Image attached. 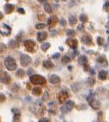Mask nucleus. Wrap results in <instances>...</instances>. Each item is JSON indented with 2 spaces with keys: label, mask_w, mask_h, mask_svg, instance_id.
I'll list each match as a JSON object with an SVG mask.
<instances>
[{
  "label": "nucleus",
  "mask_w": 109,
  "mask_h": 122,
  "mask_svg": "<svg viewBox=\"0 0 109 122\" xmlns=\"http://www.w3.org/2000/svg\"><path fill=\"white\" fill-rule=\"evenodd\" d=\"M108 8H109V3L107 2L105 4H104V9H108Z\"/></svg>",
  "instance_id": "obj_40"
},
{
  "label": "nucleus",
  "mask_w": 109,
  "mask_h": 122,
  "mask_svg": "<svg viewBox=\"0 0 109 122\" xmlns=\"http://www.w3.org/2000/svg\"><path fill=\"white\" fill-rule=\"evenodd\" d=\"M38 122H50V120L47 118H43V119H41V120H39Z\"/></svg>",
  "instance_id": "obj_36"
},
{
  "label": "nucleus",
  "mask_w": 109,
  "mask_h": 122,
  "mask_svg": "<svg viewBox=\"0 0 109 122\" xmlns=\"http://www.w3.org/2000/svg\"><path fill=\"white\" fill-rule=\"evenodd\" d=\"M55 35H56V30H52V36H54Z\"/></svg>",
  "instance_id": "obj_44"
},
{
  "label": "nucleus",
  "mask_w": 109,
  "mask_h": 122,
  "mask_svg": "<svg viewBox=\"0 0 109 122\" xmlns=\"http://www.w3.org/2000/svg\"><path fill=\"white\" fill-rule=\"evenodd\" d=\"M19 46V44L18 42H16L15 40H11L9 41V47L11 49H14V48H16V47Z\"/></svg>",
  "instance_id": "obj_19"
},
{
  "label": "nucleus",
  "mask_w": 109,
  "mask_h": 122,
  "mask_svg": "<svg viewBox=\"0 0 109 122\" xmlns=\"http://www.w3.org/2000/svg\"><path fill=\"white\" fill-rule=\"evenodd\" d=\"M98 77L101 80H106L107 77V72L105 70H101L98 73Z\"/></svg>",
  "instance_id": "obj_17"
},
{
  "label": "nucleus",
  "mask_w": 109,
  "mask_h": 122,
  "mask_svg": "<svg viewBox=\"0 0 109 122\" xmlns=\"http://www.w3.org/2000/svg\"><path fill=\"white\" fill-rule=\"evenodd\" d=\"M66 43H67L71 48L74 49V50H75V49L77 48V46H78V41H77L76 39H72V38H71V39H68L67 41H66Z\"/></svg>",
  "instance_id": "obj_9"
},
{
  "label": "nucleus",
  "mask_w": 109,
  "mask_h": 122,
  "mask_svg": "<svg viewBox=\"0 0 109 122\" xmlns=\"http://www.w3.org/2000/svg\"><path fill=\"white\" fill-rule=\"evenodd\" d=\"M89 104L94 110H98L101 107V102L96 99H91V100L89 101Z\"/></svg>",
  "instance_id": "obj_6"
},
{
  "label": "nucleus",
  "mask_w": 109,
  "mask_h": 122,
  "mask_svg": "<svg viewBox=\"0 0 109 122\" xmlns=\"http://www.w3.org/2000/svg\"><path fill=\"white\" fill-rule=\"evenodd\" d=\"M75 107V102L72 100H69L65 103L64 106H62L60 108V110L62 113H69V111L73 110V108Z\"/></svg>",
  "instance_id": "obj_4"
},
{
  "label": "nucleus",
  "mask_w": 109,
  "mask_h": 122,
  "mask_svg": "<svg viewBox=\"0 0 109 122\" xmlns=\"http://www.w3.org/2000/svg\"><path fill=\"white\" fill-rule=\"evenodd\" d=\"M2 25L3 28H5V29H7L8 30L10 31V32H11V30H12V29H11V28L9 26V25H6V24H2V25Z\"/></svg>",
  "instance_id": "obj_34"
},
{
  "label": "nucleus",
  "mask_w": 109,
  "mask_h": 122,
  "mask_svg": "<svg viewBox=\"0 0 109 122\" xmlns=\"http://www.w3.org/2000/svg\"><path fill=\"white\" fill-rule=\"evenodd\" d=\"M48 98H49V94H48V93L47 92H45L43 94V97H42V99H43L44 101L47 100L48 99Z\"/></svg>",
  "instance_id": "obj_31"
},
{
  "label": "nucleus",
  "mask_w": 109,
  "mask_h": 122,
  "mask_svg": "<svg viewBox=\"0 0 109 122\" xmlns=\"http://www.w3.org/2000/svg\"><path fill=\"white\" fill-rule=\"evenodd\" d=\"M61 61H62L63 64H66V63H69V61H71V58L69 57L68 56H64V57L62 58V60H61Z\"/></svg>",
  "instance_id": "obj_25"
},
{
  "label": "nucleus",
  "mask_w": 109,
  "mask_h": 122,
  "mask_svg": "<svg viewBox=\"0 0 109 122\" xmlns=\"http://www.w3.org/2000/svg\"><path fill=\"white\" fill-rule=\"evenodd\" d=\"M71 69H72V66H69V70L71 71Z\"/></svg>",
  "instance_id": "obj_46"
},
{
  "label": "nucleus",
  "mask_w": 109,
  "mask_h": 122,
  "mask_svg": "<svg viewBox=\"0 0 109 122\" xmlns=\"http://www.w3.org/2000/svg\"><path fill=\"white\" fill-rule=\"evenodd\" d=\"M59 23H60V25H62V26H65V25H67V21H66L64 19H61V20H60V21H59Z\"/></svg>",
  "instance_id": "obj_32"
},
{
  "label": "nucleus",
  "mask_w": 109,
  "mask_h": 122,
  "mask_svg": "<svg viewBox=\"0 0 109 122\" xmlns=\"http://www.w3.org/2000/svg\"><path fill=\"white\" fill-rule=\"evenodd\" d=\"M27 88H28L29 90H31V85H30V83H27Z\"/></svg>",
  "instance_id": "obj_45"
},
{
  "label": "nucleus",
  "mask_w": 109,
  "mask_h": 122,
  "mask_svg": "<svg viewBox=\"0 0 109 122\" xmlns=\"http://www.w3.org/2000/svg\"><path fill=\"white\" fill-rule=\"evenodd\" d=\"M60 53L59 52H57V53H55V54H53V56H52V57L53 58V59H58V58H59L60 57Z\"/></svg>",
  "instance_id": "obj_33"
},
{
  "label": "nucleus",
  "mask_w": 109,
  "mask_h": 122,
  "mask_svg": "<svg viewBox=\"0 0 109 122\" xmlns=\"http://www.w3.org/2000/svg\"><path fill=\"white\" fill-rule=\"evenodd\" d=\"M50 46H51L50 43H48V42H44V43H42V46H41V48H42V50L43 51H47L50 48Z\"/></svg>",
  "instance_id": "obj_21"
},
{
  "label": "nucleus",
  "mask_w": 109,
  "mask_h": 122,
  "mask_svg": "<svg viewBox=\"0 0 109 122\" xmlns=\"http://www.w3.org/2000/svg\"><path fill=\"white\" fill-rule=\"evenodd\" d=\"M49 82L53 84H57V83H60V77L58 75L53 74L49 77Z\"/></svg>",
  "instance_id": "obj_12"
},
{
  "label": "nucleus",
  "mask_w": 109,
  "mask_h": 122,
  "mask_svg": "<svg viewBox=\"0 0 109 122\" xmlns=\"http://www.w3.org/2000/svg\"><path fill=\"white\" fill-rule=\"evenodd\" d=\"M57 23H58V17L55 16V15H53L47 20V24H48V25H51V26H54Z\"/></svg>",
  "instance_id": "obj_14"
},
{
  "label": "nucleus",
  "mask_w": 109,
  "mask_h": 122,
  "mask_svg": "<svg viewBox=\"0 0 109 122\" xmlns=\"http://www.w3.org/2000/svg\"><path fill=\"white\" fill-rule=\"evenodd\" d=\"M47 37V33L45 31H42V32H38L37 33V41L39 42H42L43 41H45Z\"/></svg>",
  "instance_id": "obj_10"
},
{
  "label": "nucleus",
  "mask_w": 109,
  "mask_h": 122,
  "mask_svg": "<svg viewBox=\"0 0 109 122\" xmlns=\"http://www.w3.org/2000/svg\"><path fill=\"white\" fill-rule=\"evenodd\" d=\"M69 23L70 25H75L77 24V18L74 15H70L69 18Z\"/></svg>",
  "instance_id": "obj_20"
},
{
  "label": "nucleus",
  "mask_w": 109,
  "mask_h": 122,
  "mask_svg": "<svg viewBox=\"0 0 109 122\" xmlns=\"http://www.w3.org/2000/svg\"><path fill=\"white\" fill-rule=\"evenodd\" d=\"M11 81V77L9 75V73L6 72H2V75H1V82L4 84H9Z\"/></svg>",
  "instance_id": "obj_7"
},
{
  "label": "nucleus",
  "mask_w": 109,
  "mask_h": 122,
  "mask_svg": "<svg viewBox=\"0 0 109 122\" xmlns=\"http://www.w3.org/2000/svg\"><path fill=\"white\" fill-rule=\"evenodd\" d=\"M76 33L74 30H67V36H75Z\"/></svg>",
  "instance_id": "obj_28"
},
{
  "label": "nucleus",
  "mask_w": 109,
  "mask_h": 122,
  "mask_svg": "<svg viewBox=\"0 0 109 122\" xmlns=\"http://www.w3.org/2000/svg\"><path fill=\"white\" fill-rule=\"evenodd\" d=\"M31 62V58L26 54H22L20 56V64L22 66H27Z\"/></svg>",
  "instance_id": "obj_5"
},
{
  "label": "nucleus",
  "mask_w": 109,
  "mask_h": 122,
  "mask_svg": "<svg viewBox=\"0 0 109 122\" xmlns=\"http://www.w3.org/2000/svg\"><path fill=\"white\" fill-rule=\"evenodd\" d=\"M82 42L86 45H91L92 44V38L90 35H86L82 37Z\"/></svg>",
  "instance_id": "obj_11"
},
{
  "label": "nucleus",
  "mask_w": 109,
  "mask_h": 122,
  "mask_svg": "<svg viewBox=\"0 0 109 122\" xmlns=\"http://www.w3.org/2000/svg\"><path fill=\"white\" fill-rule=\"evenodd\" d=\"M80 20L82 22V23H86V22H87L88 18L85 14H82V15H80Z\"/></svg>",
  "instance_id": "obj_24"
},
{
  "label": "nucleus",
  "mask_w": 109,
  "mask_h": 122,
  "mask_svg": "<svg viewBox=\"0 0 109 122\" xmlns=\"http://www.w3.org/2000/svg\"><path fill=\"white\" fill-rule=\"evenodd\" d=\"M17 11H18L19 13H20V14H22V15H24V14H25V9H22V8H19L18 9H17Z\"/></svg>",
  "instance_id": "obj_37"
},
{
  "label": "nucleus",
  "mask_w": 109,
  "mask_h": 122,
  "mask_svg": "<svg viewBox=\"0 0 109 122\" xmlns=\"http://www.w3.org/2000/svg\"><path fill=\"white\" fill-rule=\"evenodd\" d=\"M78 62L79 64L80 65H83V66H85V65H87V62H88V59L87 57H86V56H80V57L78 58Z\"/></svg>",
  "instance_id": "obj_16"
},
{
  "label": "nucleus",
  "mask_w": 109,
  "mask_h": 122,
  "mask_svg": "<svg viewBox=\"0 0 109 122\" xmlns=\"http://www.w3.org/2000/svg\"><path fill=\"white\" fill-rule=\"evenodd\" d=\"M25 46H26V50L29 52H32L35 53L37 50V46H36V44L34 41H31V40H27L25 41Z\"/></svg>",
  "instance_id": "obj_3"
},
{
  "label": "nucleus",
  "mask_w": 109,
  "mask_h": 122,
  "mask_svg": "<svg viewBox=\"0 0 109 122\" xmlns=\"http://www.w3.org/2000/svg\"><path fill=\"white\" fill-rule=\"evenodd\" d=\"M95 83H96V81H95V79L93 78V77H89V78L87 79V83L90 86H93V85L95 84Z\"/></svg>",
  "instance_id": "obj_27"
},
{
  "label": "nucleus",
  "mask_w": 109,
  "mask_h": 122,
  "mask_svg": "<svg viewBox=\"0 0 109 122\" xmlns=\"http://www.w3.org/2000/svg\"><path fill=\"white\" fill-rule=\"evenodd\" d=\"M103 42H104V40L102 39V37H97V44H98V46H102L103 45Z\"/></svg>",
  "instance_id": "obj_30"
},
{
  "label": "nucleus",
  "mask_w": 109,
  "mask_h": 122,
  "mask_svg": "<svg viewBox=\"0 0 109 122\" xmlns=\"http://www.w3.org/2000/svg\"><path fill=\"white\" fill-rule=\"evenodd\" d=\"M42 65H43L44 67L47 69H51L54 67V64H53L50 60H46V61H44L43 62H42Z\"/></svg>",
  "instance_id": "obj_15"
},
{
  "label": "nucleus",
  "mask_w": 109,
  "mask_h": 122,
  "mask_svg": "<svg viewBox=\"0 0 109 122\" xmlns=\"http://www.w3.org/2000/svg\"><path fill=\"white\" fill-rule=\"evenodd\" d=\"M45 26H46V25H44V24H42V23L36 24V30H42V29H44V28H45Z\"/></svg>",
  "instance_id": "obj_29"
},
{
  "label": "nucleus",
  "mask_w": 109,
  "mask_h": 122,
  "mask_svg": "<svg viewBox=\"0 0 109 122\" xmlns=\"http://www.w3.org/2000/svg\"><path fill=\"white\" fill-rule=\"evenodd\" d=\"M97 61H98V62H104V61H105V59H104L103 57H99V58H97Z\"/></svg>",
  "instance_id": "obj_39"
},
{
  "label": "nucleus",
  "mask_w": 109,
  "mask_h": 122,
  "mask_svg": "<svg viewBox=\"0 0 109 122\" xmlns=\"http://www.w3.org/2000/svg\"><path fill=\"white\" fill-rule=\"evenodd\" d=\"M68 98H69V93H68L66 91H64V90L60 92L58 95V101H59L60 103H64Z\"/></svg>",
  "instance_id": "obj_8"
},
{
  "label": "nucleus",
  "mask_w": 109,
  "mask_h": 122,
  "mask_svg": "<svg viewBox=\"0 0 109 122\" xmlns=\"http://www.w3.org/2000/svg\"><path fill=\"white\" fill-rule=\"evenodd\" d=\"M3 51H6V46L4 45V44H3V43H1V52H3Z\"/></svg>",
  "instance_id": "obj_35"
},
{
  "label": "nucleus",
  "mask_w": 109,
  "mask_h": 122,
  "mask_svg": "<svg viewBox=\"0 0 109 122\" xmlns=\"http://www.w3.org/2000/svg\"><path fill=\"white\" fill-rule=\"evenodd\" d=\"M20 113L14 115L13 122H20Z\"/></svg>",
  "instance_id": "obj_26"
},
{
  "label": "nucleus",
  "mask_w": 109,
  "mask_h": 122,
  "mask_svg": "<svg viewBox=\"0 0 109 122\" xmlns=\"http://www.w3.org/2000/svg\"><path fill=\"white\" fill-rule=\"evenodd\" d=\"M43 7H44V10H45L47 14H51L52 13V8H51V5H50V4H44Z\"/></svg>",
  "instance_id": "obj_22"
},
{
  "label": "nucleus",
  "mask_w": 109,
  "mask_h": 122,
  "mask_svg": "<svg viewBox=\"0 0 109 122\" xmlns=\"http://www.w3.org/2000/svg\"><path fill=\"white\" fill-rule=\"evenodd\" d=\"M4 66H5V67L9 71H14V70H15L17 67V65H16V62H15V59L10 56H7V57L5 58V60H4Z\"/></svg>",
  "instance_id": "obj_2"
},
{
  "label": "nucleus",
  "mask_w": 109,
  "mask_h": 122,
  "mask_svg": "<svg viewBox=\"0 0 109 122\" xmlns=\"http://www.w3.org/2000/svg\"><path fill=\"white\" fill-rule=\"evenodd\" d=\"M30 82L35 85H44L46 83V78L41 75L34 74L30 76Z\"/></svg>",
  "instance_id": "obj_1"
},
{
  "label": "nucleus",
  "mask_w": 109,
  "mask_h": 122,
  "mask_svg": "<svg viewBox=\"0 0 109 122\" xmlns=\"http://www.w3.org/2000/svg\"><path fill=\"white\" fill-rule=\"evenodd\" d=\"M5 99H6L5 95H4V93H1V103L4 102V101H5Z\"/></svg>",
  "instance_id": "obj_38"
},
{
  "label": "nucleus",
  "mask_w": 109,
  "mask_h": 122,
  "mask_svg": "<svg viewBox=\"0 0 109 122\" xmlns=\"http://www.w3.org/2000/svg\"><path fill=\"white\" fill-rule=\"evenodd\" d=\"M64 1H65V0H64Z\"/></svg>",
  "instance_id": "obj_47"
},
{
  "label": "nucleus",
  "mask_w": 109,
  "mask_h": 122,
  "mask_svg": "<svg viewBox=\"0 0 109 122\" xmlns=\"http://www.w3.org/2000/svg\"><path fill=\"white\" fill-rule=\"evenodd\" d=\"M38 1L41 3V4H46V2H47V0H38Z\"/></svg>",
  "instance_id": "obj_43"
},
{
  "label": "nucleus",
  "mask_w": 109,
  "mask_h": 122,
  "mask_svg": "<svg viewBox=\"0 0 109 122\" xmlns=\"http://www.w3.org/2000/svg\"><path fill=\"white\" fill-rule=\"evenodd\" d=\"M83 29V25H78V30H81Z\"/></svg>",
  "instance_id": "obj_42"
},
{
  "label": "nucleus",
  "mask_w": 109,
  "mask_h": 122,
  "mask_svg": "<svg viewBox=\"0 0 109 122\" xmlns=\"http://www.w3.org/2000/svg\"><path fill=\"white\" fill-rule=\"evenodd\" d=\"M25 72H24V70H22V69H18L16 72V76L17 77H19L20 78H22V77H25Z\"/></svg>",
  "instance_id": "obj_23"
},
{
  "label": "nucleus",
  "mask_w": 109,
  "mask_h": 122,
  "mask_svg": "<svg viewBox=\"0 0 109 122\" xmlns=\"http://www.w3.org/2000/svg\"><path fill=\"white\" fill-rule=\"evenodd\" d=\"M32 72H33V69H29V70H28V75L31 76V74L32 73Z\"/></svg>",
  "instance_id": "obj_41"
},
{
  "label": "nucleus",
  "mask_w": 109,
  "mask_h": 122,
  "mask_svg": "<svg viewBox=\"0 0 109 122\" xmlns=\"http://www.w3.org/2000/svg\"><path fill=\"white\" fill-rule=\"evenodd\" d=\"M42 92V88H40V87H36V88H33L32 94H33V95H35V96H39V95H41Z\"/></svg>",
  "instance_id": "obj_18"
},
{
  "label": "nucleus",
  "mask_w": 109,
  "mask_h": 122,
  "mask_svg": "<svg viewBox=\"0 0 109 122\" xmlns=\"http://www.w3.org/2000/svg\"><path fill=\"white\" fill-rule=\"evenodd\" d=\"M14 9H15V5L12 4H6L4 5V11H5L7 14H11L13 12Z\"/></svg>",
  "instance_id": "obj_13"
}]
</instances>
